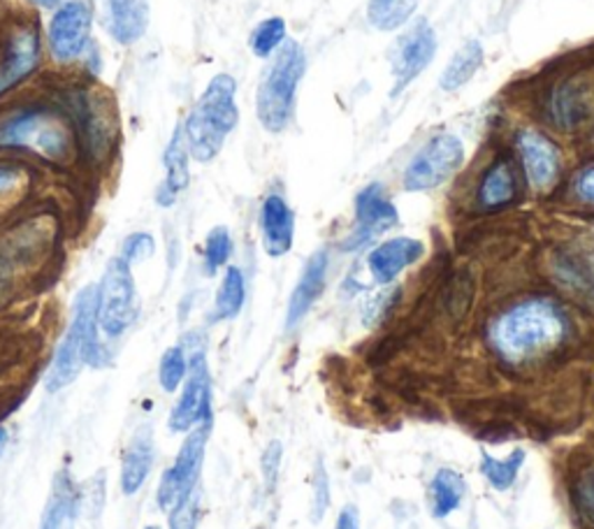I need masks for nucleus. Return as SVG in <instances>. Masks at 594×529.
<instances>
[{
  "label": "nucleus",
  "mask_w": 594,
  "mask_h": 529,
  "mask_svg": "<svg viewBox=\"0 0 594 529\" xmlns=\"http://www.w3.org/2000/svg\"><path fill=\"white\" fill-rule=\"evenodd\" d=\"M105 362L108 351L100 341V288L87 286L74 298L72 323L49 365L44 386L57 392L70 386L84 365L100 367Z\"/></svg>",
  "instance_id": "nucleus-1"
},
{
  "label": "nucleus",
  "mask_w": 594,
  "mask_h": 529,
  "mask_svg": "<svg viewBox=\"0 0 594 529\" xmlns=\"http://www.w3.org/2000/svg\"><path fill=\"white\" fill-rule=\"evenodd\" d=\"M566 332L562 311L548 300H527L511 307L493 326L495 349L511 362H523L553 349Z\"/></svg>",
  "instance_id": "nucleus-2"
},
{
  "label": "nucleus",
  "mask_w": 594,
  "mask_h": 529,
  "mask_svg": "<svg viewBox=\"0 0 594 529\" xmlns=\"http://www.w3.org/2000/svg\"><path fill=\"white\" fill-rule=\"evenodd\" d=\"M235 93V79L230 74H217L191 110L184 126V140L198 163L214 161L225 138L235 130L240 121Z\"/></svg>",
  "instance_id": "nucleus-3"
},
{
  "label": "nucleus",
  "mask_w": 594,
  "mask_h": 529,
  "mask_svg": "<svg viewBox=\"0 0 594 529\" xmlns=\"http://www.w3.org/2000/svg\"><path fill=\"white\" fill-rule=\"evenodd\" d=\"M304 68V49L295 40H289L279 47L274 61L265 70L261 87H258L255 110L258 119L270 132H281L286 128Z\"/></svg>",
  "instance_id": "nucleus-4"
},
{
  "label": "nucleus",
  "mask_w": 594,
  "mask_h": 529,
  "mask_svg": "<svg viewBox=\"0 0 594 529\" xmlns=\"http://www.w3.org/2000/svg\"><path fill=\"white\" fill-rule=\"evenodd\" d=\"M0 147L31 149L49 161H63L72 149V132L57 112L44 108L19 110L0 121Z\"/></svg>",
  "instance_id": "nucleus-5"
},
{
  "label": "nucleus",
  "mask_w": 594,
  "mask_h": 529,
  "mask_svg": "<svg viewBox=\"0 0 594 529\" xmlns=\"http://www.w3.org/2000/svg\"><path fill=\"white\" fill-rule=\"evenodd\" d=\"M100 288V330L117 339L133 326L138 316V293L131 264L121 256L112 258Z\"/></svg>",
  "instance_id": "nucleus-6"
},
{
  "label": "nucleus",
  "mask_w": 594,
  "mask_h": 529,
  "mask_svg": "<svg viewBox=\"0 0 594 529\" xmlns=\"http://www.w3.org/2000/svg\"><path fill=\"white\" fill-rule=\"evenodd\" d=\"M187 347L191 349L187 356L189 381L170 413V428L174 432H191L200 422H212V377L210 367H207L204 347L202 343L193 347L191 341Z\"/></svg>",
  "instance_id": "nucleus-7"
},
{
  "label": "nucleus",
  "mask_w": 594,
  "mask_h": 529,
  "mask_svg": "<svg viewBox=\"0 0 594 529\" xmlns=\"http://www.w3.org/2000/svg\"><path fill=\"white\" fill-rule=\"evenodd\" d=\"M464 161V147L460 138L444 132V136L432 138L409 163L404 172L406 191H430L442 187L451 179Z\"/></svg>",
  "instance_id": "nucleus-8"
},
{
  "label": "nucleus",
  "mask_w": 594,
  "mask_h": 529,
  "mask_svg": "<svg viewBox=\"0 0 594 529\" xmlns=\"http://www.w3.org/2000/svg\"><path fill=\"white\" fill-rule=\"evenodd\" d=\"M212 422H200L198 428L191 430L187 441L179 448V456L174 465L163 473L159 486V507L163 511H172L179 501L189 497L198 488V479L204 462V448L210 439Z\"/></svg>",
  "instance_id": "nucleus-9"
},
{
  "label": "nucleus",
  "mask_w": 594,
  "mask_h": 529,
  "mask_svg": "<svg viewBox=\"0 0 594 529\" xmlns=\"http://www.w3.org/2000/svg\"><path fill=\"white\" fill-rule=\"evenodd\" d=\"M93 12L84 0H68L49 21V47L57 61L80 59L91 38Z\"/></svg>",
  "instance_id": "nucleus-10"
},
{
  "label": "nucleus",
  "mask_w": 594,
  "mask_h": 529,
  "mask_svg": "<svg viewBox=\"0 0 594 529\" xmlns=\"http://www.w3.org/2000/svg\"><path fill=\"white\" fill-rule=\"evenodd\" d=\"M400 223L395 204L385 196L381 183H370L355 198V228L344 242L346 251H355L370 244L374 237L391 230Z\"/></svg>",
  "instance_id": "nucleus-11"
},
{
  "label": "nucleus",
  "mask_w": 594,
  "mask_h": 529,
  "mask_svg": "<svg viewBox=\"0 0 594 529\" xmlns=\"http://www.w3.org/2000/svg\"><path fill=\"white\" fill-rule=\"evenodd\" d=\"M436 36L427 21H419L413 29L400 40V47L393 57V96H400L413 79H416L434 59Z\"/></svg>",
  "instance_id": "nucleus-12"
},
{
  "label": "nucleus",
  "mask_w": 594,
  "mask_h": 529,
  "mask_svg": "<svg viewBox=\"0 0 594 529\" xmlns=\"http://www.w3.org/2000/svg\"><path fill=\"white\" fill-rule=\"evenodd\" d=\"M519 151L532 187L538 191L551 189L560 172V156L555 144L536 130H523L519 136Z\"/></svg>",
  "instance_id": "nucleus-13"
},
{
  "label": "nucleus",
  "mask_w": 594,
  "mask_h": 529,
  "mask_svg": "<svg viewBox=\"0 0 594 529\" xmlns=\"http://www.w3.org/2000/svg\"><path fill=\"white\" fill-rule=\"evenodd\" d=\"M40 63V40L33 29H17L10 36L3 63H0V96L8 93Z\"/></svg>",
  "instance_id": "nucleus-14"
},
{
  "label": "nucleus",
  "mask_w": 594,
  "mask_h": 529,
  "mask_svg": "<svg viewBox=\"0 0 594 529\" xmlns=\"http://www.w3.org/2000/svg\"><path fill=\"white\" fill-rule=\"evenodd\" d=\"M421 256H423V244L419 240H411V237H395V240L379 244L370 253L368 268L372 279L385 286L395 281L406 268H411L413 262H419Z\"/></svg>",
  "instance_id": "nucleus-15"
},
{
  "label": "nucleus",
  "mask_w": 594,
  "mask_h": 529,
  "mask_svg": "<svg viewBox=\"0 0 594 529\" xmlns=\"http://www.w3.org/2000/svg\"><path fill=\"white\" fill-rule=\"evenodd\" d=\"M261 230H263V247L268 256L281 258L293 249L295 237V217L289 202L281 196H268L261 209Z\"/></svg>",
  "instance_id": "nucleus-16"
},
{
  "label": "nucleus",
  "mask_w": 594,
  "mask_h": 529,
  "mask_svg": "<svg viewBox=\"0 0 594 529\" xmlns=\"http://www.w3.org/2000/svg\"><path fill=\"white\" fill-rule=\"evenodd\" d=\"M325 277H328V253L316 251L312 258L306 260L304 272L300 281L293 288V296L289 300V311H286V328L293 330L309 309L314 307V302L321 298L323 288H325Z\"/></svg>",
  "instance_id": "nucleus-17"
},
{
  "label": "nucleus",
  "mask_w": 594,
  "mask_h": 529,
  "mask_svg": "<svg viewBox=\"0 0 594 529\" xmlns=\"http://www.w3.org/2000/svg\"><path fill=\"white\" fill-rule=\"evenodd\" d=\"M153 453H157V446H153V430L151 426H142L131 443H128L123 462H121V490L125 495H135L153 467Z\"/></svg>",
  "instance_id": "nucleus-18"
},
{
  "label": "nucleus",
  "mask_w": 594,
  "mask_h": 529,
  "mask_svg": "<svg viewBox=\"0 0 594 529\" xmlns=\"http://www.w3.org/2000/svg\"><path fill=\"white\" fill-rule=\"evenodd\" d=\"M110 31L119 44L131 47L142 40L149 26V0H108Z\"/></svg>",
  "instance_id": "nucleus-19"
},
{
  "label": "nucleus",
  "mask_w": 594,
  "mask_h": 529,
  "mask_svg": "<svg viewBox=\"0 0 594 529\" xmlns=\"http://www.w3.org/2000/svg\"><path fill=\"white\" fill-rule=\"evenodd\" d=\"M165 181L157 193L161 207H170L177 196L189 187V147L184 140V130H174V136L165 149Z\"/></svg>",
  "instance_id": "nucleus-20"
},
{
  "label": "nucleus",
  "mask_w": 594,
  "mask_h": 529,
  "mask_svg": "<svg viewBox=\"0 0 594 529\" xmlns=\"http://www.w3.org/2000/svg\"><path fill=\"white\" fill-rule=\"evenodd\" d=\"M77 509H80V490H77L68 471H59L54 483H51L40 529H63L70 520H74Z\"/></svg>",
  "instance_id": "nucleus-21"
},
{
  "label": "nucleus",
  "mask_w": 594,
  "mask_h": 529,
  "mask_svg": "<svg viewBox=\"0 0 594 529\" xmlns=\"http://www.w3.org/2000/svg\"><path fill=\"white\" fill-rule=\"evenodd\" d=\"M467 483L455 469H439L430 483V507L434 518H449L464 499Z\"/></svg>",
  "instance_id": "nucleus-22"
},
{
  "label": "nucleus",
  "mask_w": 594,
  "mask_h": 529,
  "mask_svg": "<svg viewBox=\"0 0 594 529\" xmlns=\"http://www.w3.org/2000/svg\"><path fill=\"white\" fill-rule=\"evenodd\" d=\"M515 198V172L506 161L495 163L481 181L479 202L487 209H497L509 204Z\"/></svg>",
  "instance_id": "nucleus-23"
},
{
  "label": "nucleus",
  "mask_w": 594,
  "mask_h": 529,
  "mask_svg": "<svg viewBox=\"0 0 594 529\" xmlns=\"http://www.w3.org/2000/svg\"><path fill=\"white\" fill-rule=\"evenodd\" d=\"M483 63V47L479 40H470L464 42L457 54L451 59V63L446 66L444 74H442V89L444 91H457L460 87H464L470 82V79L476 74V70Z\"/></svg>",
  "instance_id": "nucleus-24"
},
{
  "label": "nucleus",
  "mask_w": 594,
  "mask_h": 529,
  "mask_svg": "<svg viewBox=\"0 0 594 529\" xmlns=\"http://www.w3.org/2000/svg\"><path fill=\"white\" fill-rule=\"evenodd\" d=\"M246 298V286H244V275L240 268H228L225 277L221 281V288L217 293V305H214V321H230L242 311Z\"/></svg>",
  "instance_id": "nucleus-25"
},
{
  "label": "nucleus",
  "mask_w": 594,
  "mask_h": 529,
  "mask_svg": "<svg viewBox=\"0 0 594 529\" xmlns=\"http://www.w3.org/2000/svg\"><path fill=\"white\" fill-rule=\"evenodd\" d=\"M523 465H525V451H523V448H519V451H513L511 456H506L502 460L483 453L481 473H483V479L490 486H493L500 492H504V490L513 488V483H515V479H519Z\"/></svg>",
  "instance_id": "nucleus-26"
},
{
  "label": "nucleus",
  "mask_w": 594,
  "mask_h": 529,
  "mask_svg": "<svg viewBox=\"0 0 594 529\" xmlns=\"http://www.w3.org/2000/svg\"><path fill=\"white\" fill-rule=\"evenodd\" d=\"M419 0H370L368 19L376 31H395L416 12Z\"/></svg>",
  "instance_id": "nucleus-27"
},
{
  "label": "nucleus",
  "mask_w": 594,
  "mask_h": 529,
  "mask_svg": "<svg viewBox=\"0 0 594 529\" xmlns=\"http://www.w3.org/2000/svg\"><path fill=\"white\" fill-rule=\"evenodd\" d=\"M283 40H286V23L279 17H272L255 26V31L251 33V49L255 57L268 59L283 44Z\"/></svg>",
  "instance_id": "nucleus-28"
},
{
  "label": "nucleus",
  "mask_w": 594,
  "mask_h": 529,
  "mask_svg": "<svg viewBox=\"0 0 594 529\" xmlns=\"http://www.w3.org/2000/svg\"><path fill=\"white\" fill-rule=\"evenodd\" d=\"M189 375V360L182 347H172L163 353L161 367H159V379L161 388L165 392H174L179 386H182L184 377Z\"/></svg>",
  "instance_id": "nucleus-29"
},
{
  "label": "nucleus",
  "mask_w": 594,
  "mask_h": 529,
  "mask_svg": "<svg viewBox=\"0 0 594 529\" xmlns=\"http://www.w3.org/2000/svg\"><path fill=\"white\" fill-rule=\"evenodd\" d=\"M230 253H232L230 232H228V228L219 226L210 234H207V242H204V270H207V275H214L217 270H221L223 264L228 262Z\"/></svg>",
  "instance_id": "nucleus-30"
},
{
  "label": "nucleus",
  "mask_w": 594,
  "mask_h": 529,
  "mask_svg": "<svg viewBox=\"0 0 594 529\" xmlns=\"http://www.w3.org/2000/svg\"><path fill=\"white\" fill-rule=\"evenodd\" d=\"M200 520V490L195 488L170 511V529H195Z\"/></svg>",
  "instance_id": "nucleus-31"
},
{
  "label": "nucleus",
  "mask_w": 594,
  "mask_h": 529,
  "mask_svg": "<svg viewBox=\"0 0 594 529\" xmlns=\"http://www.w3.org/2000/svg\"><path fill=\"white\" fill-rule=\"evenodd\" d=\"M330 509V479L323 460L316 462L314 471V497H312V522H321Z\"/></svg>",
  "instance_id": "nucleus-32"
},
{
  "label": "nucleus",
  "mask_w": 594,
  "mask_h": 529,
  "mask_svg": "<svg viewBox=\"0 0 594 529\" xmlns=\"http://www.w3.org/2000/svg\"><path fill=\"white\" fill-rule=\"evenodd\" d=\"M281 462H283V446H281V441H270L268 448H265V453H263V460H261L263 483H265L268 495H272L274 488H276Z\"/></svg>",
  "instance_id": "nucleus-33"
},
{
  "label": "nucleus",
  "mask_w": 594,
  "mask_h": 529,
  "mask_svg": "<svg viewBox=\"0 0 594 529\" xmlns=\"http://www.w3.org/2000/svg\"><path fill=\"white\" fill-rule=\"evenodd\" d=\"M153 249H157V242H153V237L149 232H135L123 242L121 258L128 264H135V262H142L144 258H149L153 253Z\"/></svg>",
  "instance_id": "nucleus-34"
},
{
  "label": "nucleus",
  "mask_w": 594,
  "mask_h": 529,
  "mask_svg": "<svg viewBox=\"0 0 594 529\" xmlns=\"http://www.w3.org/2000/svg\"><path fill=\"white\" fill-rule=\"evenodd\" d=\"M576 193L581 200L594 204V168H587L576 179Z\"/></svg>",
  "instance_id": "nucleus-35"
},
{
  "label": "nucleus",
  "mask_w": 594,
  "mask_h": 529,
  "mask_svg": "<svg viewBox=\"0 0 594 529\" xmlns=\"http://www.w3.org/2000/svg\"><path fill=\"white\" fill-rule=\"evenodd\" d=\"M578 495H581V501H583V507L587 509V513L594 516V467L581 479Z\"/></svg>",
  "instance_id": "nucleus-36"
},
{
  "label": "nucleus",
  "mask_w": 594,
  "mask_h": 529,
  "mask_svg": "<svg viewBox=\"0 0 594 529\" xmlns=\"http://www.w3.org/2000/svg\"><path fill=\"white\" fill-rule=\"evenodd\" d=\"M21 179V172L17 168H0V196L14 189Z\"/></svg>",
  "instance_id": "nucleus-37"
},
{
  "label": "nucleus",
  "mask_w": 594,
  "mask_h": 529,
  "mask_svg": "<svg viewBox=\"0 0 594 529\" xmlns=\"http://www.w3.org/2000/svg\"><path fill=\"white\" fill-rule=\"evenodd\" d=\"M338 529H360V516L355 507H346L338 518Z\"/></svg>",
  "instance_id": "nucleus-38"
},
{
  "label": "nucleus",
  "mask_w": 594,
  "mask_h": 529,
  "mask_svg": "<svg viewBox=\"0 0 594 529\" xmlns=\"http://www.w3.org/2000/svg\"><path fill=\"white\" fill-rule=\"evenodd\" d=\"M31 3L38 6V8L51 10V8H59V6H61V0H31Z\"/></svg>",
  "instance_id": "nucleus-39"
},
{
  "label": "nucleus",
  "mask_w": 594,
  "mask_h": 529,
  "mask_svg": "<svg viewBox=\"0 0 594 529\" xmlns=\"http://www.w3.org/2000/svg\"><path fill=\"white\" fill-rule=\"evenodd\" d=\"M6 446H8V430L0 428V456L6 453Z\"/></svg>",
  "instance_id": "nucleus-40"
},
{
  "label": "nucleus",
  "mask_w": 594,
  "mask_h": 529,
  "mask_svg": "<svg viewBox=\"0 0 594 529\" xmlns=\"http://www.w3.org/2000/svg\"><path fill=\"white\" fill-rule=\"evenodd\" d=\"M147 529H159V527H147Z\"/></svg>",
  "instance_id": "nucleus-41"
}]
</instances>
